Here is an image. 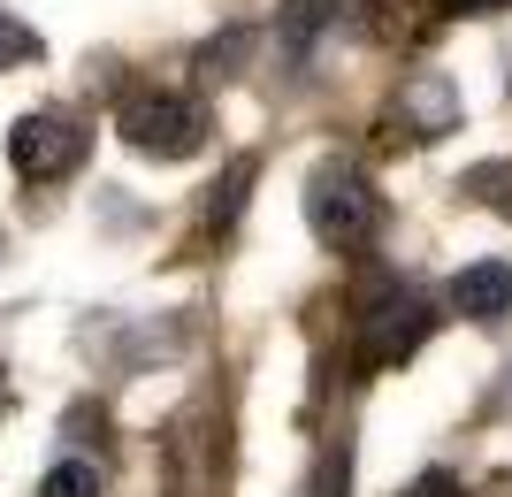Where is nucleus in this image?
Here are the masks:
<instances>
[{
    "mask_svg": "<svg viewBox=\"0 0 512 497\" xmlns=\"http://www.w3.org/2000/svg\"><path fill=\"white\" fill-rule=\"evenodd\" d=\"M344 16H352V0H291V8H283V39H291V46H314L321 31H337Z\"/></svg>",
    "mask_w": 512,
    "mask_h": 497,
    "instance_id": "obj_8",
    "label": "nucleus"
},
{
    "mask_svg": "<svg viewBox=\"0 0 512 497\" xmlns=\"http://www.w3.org/2000/svg\"><path fill=\"white\" fill-rule=\"evenodd\" d=\"M39 497H100V467L92 459H62V467H46Z\"/></svg>",
    "mask_w": 512,
    "mask_h": 497,
    "instance_id": "obj_10",
    "label": "nucleus"
},
{
    "mask_svg": "<svg viewBox=\"0 0 512 497\" xmlns=\"http://www.w3.org/2000/svg\"><path fill=\"white\" fill-rule=\"evenodd\" d=\"M428 329H436L428 306L413 299V291H398V283H383L360 314V368H398V360H413Z\"/></svg>",
    "mask_w": 512,
    "mask_h": 497,
    "instance_id": "obj_3",
    "label": "nucleus"
},
{
    "mask_svg": "<svg viewBox=\"0 0 512 497\" xmlns=\"http://www.w3.org/2000/svg\"><path fill=\"white\" fill-rule=\"evenodd\" d=\"M253 184H260V161H253V153H237L230 169H222V184L207 192V230H214V238H222V230H237V215H245Z\"/></svg>",
    "mask_w": 512,
    "mask_h": 497,
    "instance_id": "obj_7",
    "label": "nucleus"
},
{
    "mask_svg": "<svg viewBox=\"0 0 512 497\" xmlns=\"http://www.w3.org/2000/svg\"><path fill=\"white\" fill-rule=\"evenodd\" d=\"M8 161L31 184H54V176H69L85 161V123H69V115H23L16 138H8Z\"/></svg>",
    "mask_w": 512,
    "mask_h": 497,
    "instance_id": "obj_4",
    "label": "nucleus"
},
{
    "mask_svg": "<svg viewBox=\"0 0 512 497\" xmlns=\"http://www.w3.org/2000/svg\"><path fill=\"white\" fill-rule=\"evenodd\" d=\"M398 497H467V490H459V475H444V467H428V475H413V482H406Z\"/></svg>",
    "mask_w": 512,
    "mask_h": 497,
    "instance_id": "obj_12",
    "label": "nucleus"
},
{
    "mask_svg": "<svg viewBox=\"0 0 512 497\" xmlns=\"http://www.w3.org/2000/svg\"><path fill=\"white\" fill-rule=\"evenodd\" d=\"M482 8H512V0H444V16H482Z\"/></svg>",
    "mask_w": 512,
    "mask_h": 497,
    "instance_id": "obj_14",
    "label": "nucleus"
},
{
    "mask_svg": "<svg viewBox=\"0 0 512 497\" xmlns=\"http://www.w3.org/2000/svg\"><path fill=\"white\" fill-rule=\"evenodd\" d=\"M398 123H406L413 146H428V138H451V130H459V85H451L444 69H421V77H406V85H398Z\"/></svg>",
    "mask_w": 512,
    "mask_h": 497,
    "instance_id": "obj_5",
    "label": "nucleus"
},
{
    "mask_svg": "<svg viewBox=\"0 0 512 497\" xmlns=\"http://www.w3.org/2000/svg\"><path fill=\"white\" fill-rule=\"evenodd\" d=\"M306 222H314L321 245L367 253V245L383 238V192H375L352 161H321V169L306 176Z\"/></svg>",
    "mask_w": 512,
    "mask_h": 497,
    "instance_id": "obj_1",
    "label": "nucleus"
},
{
    "mask_svg": "<svg viewBox=\"0 0 512 497\" xmlns=\"http://www.w3.org/2000/svg\"><path fill=\"white\" fill-rule=\"evenodd\" d=\"M451 306H459L467 322H505L512 314V268L505 260H467L459 283H451Z\"/></svg>",
    "mask_w": 512,
    "mask_h": 497,
    "instance_id": "obj_6",
    "label": "nucleus"
},
{
    "mask_svg": "<svg viewBox=\"0 0 512 497\" xmlns=\"http://www.w3.org/2000/svg\"><path fill=\"white\" fill-rule=\"evenodd\" d=\"M321 497H344V444L321 459Z\"/></svg>",
    "mask_w": 512,
    "mask_h": 497,
    "instance_id": "obj_13",
    "label": "nucleus"
},
{
    "mask_svg": "<svg viewBox=\"0 0 512 497\" xmlns=\"http://www.w3.org/2000/svg\"><path fill=\"white\" fill-rule=\"evenodd\" d=\"M46 46H39V31L31 23H16L8 8H0V69H16V62H39Z\"/></svg>",
    "mask_w": 512,
    "mask_h": 497,
    "instance_id": "obj_11",
    "label": "nucleus"
},
{
    "mask_svg": "<svg viewBox=\"0 0 512 497\" xmlns=\"http://www.w3.org/2000/svg\"><path fill=\"white\" fill-rule=\"evenodd\" d=\"M123 138L153 161H184L207 138V108L184 100V92H130L123 100Z\"/></svg>",
    "mask_w": 512,
    "mask_h": 497,
    "instance_id": "obj_2",
    "label": "nucleus"
},
{
    "mask_svg": "<svg viewBox=\"0 0 512 497\" xmlns=\"http://www.w3.org/2000/svg\"><path fill=\"white\" fill-rule=\"evenodd\" d=\"M245 54H253V31H245V23H230V31H222V39H207L199 46V77H207V85H222V77H237V69H245Z\"/></svg>",
    "mask_w": 512,
    "mask_h": 497,
    "instance_id": "obj_9",
    "label": "nucleus"
}]
</instances>
